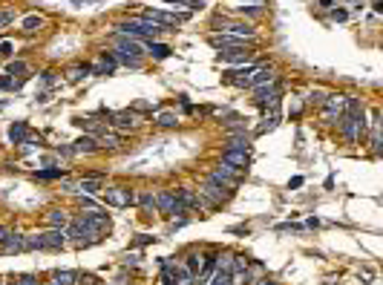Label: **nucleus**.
I'll return each mask as SVG.
<instances>
[{"instance_id": "1", "label": "nucleus", "mask_w": 383, "mask_h": 285, "mask_svg": "<svg viewBox=\"0 0 383 285\" xmlns=\"http://www.w3.org/2000/svg\"><path fill=\"white\" fill-rule=\"evenodd\" d=\"M199 196H202V202L208 205V208H219V205H225L228 199H230V190H225V188H219L216 182H205L202 188H199Z\"/></svg>"}, {"instance_id": "2", "label": "nucleus", "mask_w": 383, "mask_h": 285, "mask_svg": "<svg viewBox=\"0 0 383 285\" xmlns=\"http://www.w3.org/2000/svg\"><path fill=\"white\" fill-rule=\"evenodd\" d=\"M101 196H104V202L113 205V208H130V205H135V193H133L130 188H124V185L101 190Z\"/></svg>"}, {"instance_id": "3", "label": "nucleus", "mask_w": 383, "mask_h": 285, "mask_svg": "<svg viewBox=\"0 0 383 285\" xmlns=\"http://www.w3.org/2000/svg\"><path fill=\"white\" fill-rule=\"evenodd\" d=\"M156 210L159 213H167V216H182V213H188L185 210V205L179 202V196H176V190H161L159 196H156Z\"/></svg>"}, {"instance_id": "4", "label": "nucleus", "mask_w": 383, "mask_h": 285, "mask_svg": "<svg viewBox=\"0 0 383 285\" xmlns=\"http://www.w3.org/2000/svg\"><path fill=\"white\" fill-rule=\"evenodd\" d=\"M216 26H222L225 35H236L242 40H254L256 38V29L251 23H242V20H228V18H216Z\"/></svg>"}, {"instance_id": "5", "label": "nucleus", "mask_w": 383, "mask_h": 285, "mask_svg": "<svg viewBox=\"0 0 383 285\" xmlns=\"http://www.w3.org/2000/svg\"><path fill=\"white\" fill-rule=\"evenodd\" d=\"M115 52H124V55H130V58L144 61V46H141V40L127 38V35H118V32H115Z\"/></svg>"}, {"instance_id": "6", "label": "nucleus", "mask_w": 383, "mask_h": 285, "mask_svg": "<svg viewBox=\"0 0 383 285\" xmlns=\"http://www.w3.org/2000/svg\"><path fill=\"white\" fill-rule=\"evenodd\" d=\"M343 110H346V95H328V101H326V113H323L326 124H337L340 115H343Z\"/></svg>"}, {"instance_id": "7", "label": "nucleus", "mask_w": 383, "mask_h": 285, "mask_svg": "<svg viewBox=\"0 0 383 285\" xmlns=\"http://www.w3.org/2000/svg\"><path fill=\"white\" fill-rule=\"evenodd\" d=\"M110 124L115 127L118 133H127V130H135V127H138V115L130 113V110H118V113L110 115Z\"/></svg>"}, {"instance_id": "8", "label": "nucleus", "mask_w": 383, "mask_h": 285, "mask_svg": "<svg viewBox=\"0 0 383 285\" xmlns=\"http://www.w3.org/2000/svg\"><path fill=\"white\" fill-rule=\"evenodd\" d=\"M208 40H211V46L219 49V52H222V49H245V40H242V38H236V35H225V32H222V35H219V32L211 35Z\"/></svg>"}, {"instance_id": "9", "label": "nucleus", "mask_w": 383, "mask_h": 285, "mask_svg": "<svg viewBox=\"0 0 383 285\" xmlns=\"http://www.w3.org/2000/svg\"><path fill=\"white\" fill-rule=\"evenodd\" d=\"M147 18H150L153 23H159L161 29H170V26H179V23L188 18V12H185V15H167V12H159V9H150Z\"/></svg>"}, {"instance_id": "10", "label": "nucleus", "mask_w": 383, "mask_h": 285, "mask_svg": "<svg viewBox=\"0 0 383 285\" xmlns=\"http://www.w3.org/2000/svg\"><path fill=\"white\" fill-rule=\"evenodd\" d=\"M251 72H254V69H251V63H248V66H242V69H225V81H228V84H233V87H251Z\"/></svg>"}, {"instance_id": "11", "label": "nucleus", "mask_w": 383, "mask_h": 285, "mask_svg": "<svg viewBox=\"0 0 383 285\" xmlns=\"http://www.w3.org/2000/svg\"><path fill=\"white\" fill-rule=\"evenodd\" d=\"M219 58H222L225 63H236V66H248L254 55H251L248 49H222V52H219Z\"/></svg>"}, {"instance_id": "12", "label": "nucleus", "mask_w": 383, "mask_h": 285, "mask_svg": "<svg viewBox=\"0 0 383 285\" xmlns=\"http://www.w3.org/2000/svg\"><path fill=\"white\" fill-rule=\"evenodd\" d=\"M176 196H179V202L185 205V210H199V208H205V202H202V196L191 188H182L176 190Z\"/></svg>"}, {"instance_id": "13", "label": "nucleus", "mask_w": 383, "mask_h": 285, "mask_svg": "<svg viewBox=\"0 0 383 285\" xmlns=\"http://www.w3.org/2000/svg\"><path fill=\"white\" fill-rule=\"evenodd\" d=\"M40 239H43V251H46V248H64L66 233H64V228H52V230L40 233Z\"/></svg>"}, {"instance_id": "14", "label": "nucleus", "mask_w": 383, "mask_h": 285, "mask_svg": "<svg viewBox=\"0 0 383 285\" xmlns=\"http://www.w3.org/2000/svg\"><path fill=\"white\" fill-rule=\"evenodd\" d=\"M78 190H81V196H98L104 190V179L101 176H87V179L78 182Z\"/></svg>"}, {"instance_id": "15", "label": "nucleus", "mask_w": 383, "mask_h": 285, "mask_svg": "<svg viewBox=\"0 0 383 285\" xmlns=\"http://www.w3.org/2000/svg\"><path fill=\"white\" fill-rule=\"evenodd\" d=\"M90 72H93V75H110V72H115V58H113V52H101L98 63L90 66Z\"/></svg>"}, {"instance_id": "16", "label": "nucleus", "mask_w": 383, "mask_h": 285, "mask_svg": "<svg viewBox=\"0 0 383 285\" xmlns=\"http://www.w3.org/2000/svg\"><path fill=\"white\" fill-rule=\"evenodd\" d=\"M222 161H225V164H230V167H242V170H248L251 156H248V153H242V150H225Z\"/></svg>"}, {"instance_id": "17", "label": "nucleus", "mask_w": 383, "mask_h": 285, "mask_svg": "<svg viewBox=\"0 0 383 285\" xmlns=\"http://www.w3.org/2000/svg\"><path fill=\"white\" fill-rule=\"evenodd\" d=\"M98 147H104V150H115V147H121V135L118 133H113V130H101L96 135Z\"/></svg>"}, {"instance_id": "18", "label": "nucleus", "mask_w": 383, "mask_h": 285, "mask_svg": "<svg viewBox=\"0 0 383 285\" xmlns=\"http://www.w3.org/2000/svg\"><path fill=\"white\" fill-rule=\"evenodd\" d=\"M72 150H75V153H87V156H90V153H96V150H101V147H98L96 135H81V138L72 144Z\"/></svg>"}, {"instance_id": "19", "label": "nucleus", "mask_w": 383, "mask_h": 285, "mask_svg": "<svg viewBox=\"0 0 383 285\" xmlns=\"http://www.w3.org/2000/svg\"><path fill=\"white\" fill-rule=\"evenodd\" d=\"M26 135H29V127H26V121H15V124L9 127V141H12V144H23V141H26Z\"/></svg>"}, {"instance_id": "20", "label": "nucleus", "mask_w": 383, "mask_h": 285, "mask_svg": "<svg viewBox=\"0 0 383 285\" xmlns=\"http://www.w3.org/2000/svg\"><path fill=\"white\" fill-rule=\"evenodd\" d=\"M248 144H251V138H248V133H242V135H230L225 141V150H242V153H248Z\"/></svg>"}, {"instance_id": "21", "label": "nucleus", "mask_w": 383, "mask_h": 285, "mask_svg": "<svg viewBox=\"0 0 383 285\" xmlns=\"http://www.w3.org/2000/svg\"><path fill=\"white\" fill-rule=\"evenodd\" d=\"M23 251V236L20 233H9L3 239V253H20Z\"/></svg>"}, {"instance_id": "22", "label": "nucleus", "mask_w": 383, "mask_h": 285, "mask_svg": "<svg viewBox=\"0 0 383 285\" xmlns=\"http://www.w3.org/2000/svg\"><path fill=\"white\" fill-rule=\"evenodd\" d=\"M135 205H141L147 213H153V210H156V196H153L150 190H138V193H135Z\"/></svg>"}, {"instance_id": "23", "label": "nucleus", "mask_w": 383, "mask_h": 285, "mask_svg": "<svg viewBox=\"0 0 383 285\" xmlns=\"http://www.w3.org/2000/svg\"><path fill=\"white\" fill-rule=\"evenodd\" d=\"M75 283H78L75 271H55L52 280H49V285H75Z\"/></svg>"}, {"instance_id": "24", "label": "nucleus", "mask_w": 383, "mask_h": 285, "mask_svg": "<svg viewBox=\"0 0 383 285\" xmlns=\"http://www.w3.org/2000/svg\"><path fill=\"white\" fill-rule=\"evenodd\" d=\"M277 75H274V69L271 66H262V69H256L251 72V87H259V84H265V81H274Z\"/></svg>"}, {"instance_id": "25", "label": "nucleus", "mask_w": 383, "mask_h": 285, "mask_svg": "<svg viewBox=\"0 0 383 285\" xmlns=\"http://www.w3.org/2000/svg\"><path fill=\"white\" fill-rule=\"evenodd\" d=\"M147 52L156 58V61H164L167 55H170V46H164V43H156V40H147Z\"/></svg>"}, {"instance_id": "26", "label": "nucleus", "mask_w": 383, "mask_h": 285, "mask_svg": "<svg viewBox=\"0 0 383 285\" xmlns=\"http://www.w3.org/2000/svg\"><path fill=\"white\" fill-rule=\"evenodd\" d=\"M46 222H49L52 228H66V225H69V216H66L64 210H49V213H46Z\"/></svg>"}, {"instance_id": "27", "label": "nucleus", "mask_w": 383, "mask_h": 285, "mask_svg": "<svg viewBox=\"0 0 383 285\" xmlns=\"http://www.w3.org/2000/svg\"><path fill=\"white\" fill-rule=\"evenodd\" d=\"M87 75H90V66H81V63H78V66H72V69L66 72V81H69V84H78V81L87 78Z\"/></svg>"}, {"instance_id": "28", "label": "nucleus", "mask_w": 383, "mask_h": 285, "mask_svg": "<svg viewBox=\"0 0 383 285\" xmlns=\"http://www.w3.org/2000/svg\"><path fill=\"white\" fill-rule=\"evenodd\" d=\"M35 176L43 179V182H49V179H64L66 173H64V167H46V170H38Z\"/></svg>"}, {"instance_id": "29", "label": "nucleus", "mask_w": 383, "mask_h": 285, "mask_svg": "<svg viewBox=\"0 0 383 285\" xmlns=\"http://www.w3.org/2000/svg\"><path fill=\"white\" fill-rule=\"evenodd\" d=\"M40 26H43V20H40L38 15H26V18L20 20V29L23 32H38Z\"/></svg>"}, {"instance_id": "30", "label": "nucleus", "mask_w": 383, "mask_h": 285, "mask_svg": "<svg viewBox=\"0 0 383 285\" xmlns=\"http://www.w3.org/2000/svg\"><path fill=\"white\" fill-rule=\"evenodd\" d=\"M156 124L159 127H176L179 124V115L170 113V110H167V113H159V115H156Z\"/></svg>"}, {"instance_id": "31", "label": "nucleus", "mask_w": 383, "mask_h": 285, "mask_svg": "<svg viewBox=\"0 0 383 285\" xmlns=\"http://www.w3.org/2000/svg\"><path fill=\"white\" fill-rule=\"evenodd\" d=\"M29 72V66H26V61H9V66H6V75H26Z\"/></svg>"}, {"instance_id": "32", "label": "nucleus", "mask_w": 383, "mask_h": 285, "mask_svg": "<svg viewBox=\"0 0 383 285\" xmlns=\"http://www.w3.org/2000/svg\"><path fill=\"white\" fill-rule=\"evenodd\" d=\"M236 12H239V15H251V18H254V15H259V12H262V6H236Z\"/></svg>"}, {"instance_id": "33", "label": "nucleus", "mask_w": 383, "mask_h": 285, "mask_svg": "<svg viewBox=\"0 0 383 285\" xmlns=\"http://www.w3.org/2000/svg\"><path fill=\"white\" fill-rule=\"evenodd\" d=\"M12 87H18L15 78L12 75H0V90H12Z\"/></svg>"}, {"instance_id": "34", "label": "nucleus", "mask_w": 383, "mask_h": 285, "mask_svg": "<svg viewBox=\"0 0 383 285\" xmlns=\"http://www.w3.org/2000/svg\"><path fill=\"white\" fill-rule=\"evenodd\" d=\"M164 3H191V9H202L205 0H164Z\"/></svg>"}, {"instance_id": "35", "label": "nucleus", "mask_w": 383, "mask_h": 285, "mask_svg": "<svg viewBox=\"0 0 383 285\" xmlns=\"http://www.w3.org/2000/svg\"><path fill=\"white\" fill-rule=\"evenodd\" d=\"M15 285H38V280H35L32 274H23V277H18V283Z\"/></svg>"}, {"instance_id": "36", "label": "nucleus", "mask_w": 383, "mask_h": 285, "mask_svg": "<svg viewBox=\"0 0 383 285\" xmlns=\"http://www.w3.org/2000/svg\"><path fill=\"white\" fill-rule=\"evenodd\" d=\"M78 285H98V277H93V274H84V277L78 280Z\"/></svg>"}, {"instance_id": "37", "label": "nucleus", "mask_w": 383, "mask_h": 285, "mask_svg": "<svg viewBox=\"0 0 383 285\" xmlns=\"http://www.w3.org/2000/svg\"><path fill=\"white\" fill-rule=\"evenodd\" d=\"M12 20H15V12H0V26H6Z\"/></svg>"}, {"instance_id": "38", "label": "nucleus", "mask_w": 383, "mask_h": 285, "mask_svg": "<svg viewBox=\"0 0 383 285\" xmlns=\"http://www.w3.org/2000/svg\"><path fill=\"white\" fill-rule=\"evenodd\" d=\"M288 188H291V190L303 188V176H294V179H291V182H288Z\"/></svg>"}, {"instance_id": "39", "label": "nucleus", "mask_w": 383, "mask_h": 285, "mask_svg": "<svg viewBox=\"0 0 383 285\" xmlns=\"http://www.w3.org/2000/svg\"><path fill=\"white\" fill-rule=\"evenodd\" d=\"M0 55H12V43H9V40L0 43Z\"/></svg>"}, {"instance_id": "40", "label": "nucleus", "mask_w": 383, "mask_h": 285, "mask_svg": "<svg viewBox=\"0 0 383 285\" xmlns=\"http://www.w3.org/2000/svg\"><path fill=\"white\" fill-rule=\"evenodd\" d=\"M331 18H334V20H346V18H349V15H346V12H343V9H337V12H334V15H331Z\"/></svg>"}, {"instance_id": "41", "label": "nucleus", "mask_w": 383, "mask_h": 285, "mask_svg": "<svg viewBox=\"0 0 383 285\" xmlns=\"http://www.w3.org/2000/svg\"><path fill=\"white\" fill-rule=\"evenodd\" d=\"M147 242H153V236H144V233H141V236L135 239V245H147Z\"/></svg>"}, {"instance_id": "42", "label": "nucleus", "mask_w": 383, "mask_h": 285, "mask_svg": "<svg viewBox=\"0 0 383 285\" xmlns=\"http://www.w3.org/2000/svg\"><path fill=\"white\" fill-rule=\"evenodd\" d=\"M9 233H12V230H9V228H0V242H3V239H6V236H9Z\"/></svg>"}, {"instance_id": "43", "label": "nucleus", "mask_w": 383, "mask_h": 285, "mask_svg": "<svg viewBox=\"0 0 383 285\" xmlns=\"http://www.w3.org/2000/svg\"><path fill=\"white\" fill-rule=\"evenodd\" d=\"M320 6H331V0H320Z\"/></svg>"}, {"instance_id": "44", "label": "nucleus", "mask_w": 383, "mask_h": 285, "mask_svg": "<svg viewBox=\"0 0 383 285\" xmlns=\"http://www.w3.org/2000/svg\"><path fill=\"white\" fill-rule=\"evenodd\" d=\"M262 285H277V283H271V280H265V283H262Z\"/></svg>"}, {"instance_id": "45", "label": "nucleus", "mask_w": 383, "mask_h": 285, "mask_svg": "<svg viewBox=\"0 0 383 285\" xmlns=\"http://www.w3.org/2000/svg\"><path fill=\"white\" fill-rule=\"evenodd\" d=\"M254 3H262V0H254Z\"/></svg>"}, {"instance_id": "46", "label": "nucleus", "mask_w": 383, "mask_h": 285, "mask_svg": "<svg viewBox=\"0 0 383 285\" xmlns=\"http://www.w3.org/2000/svg\"><path fill=\"white\" fill-rule=\"evenodd\" d=\"M12 285H15V283H12Z\"/></svg>"}]
</instances>
